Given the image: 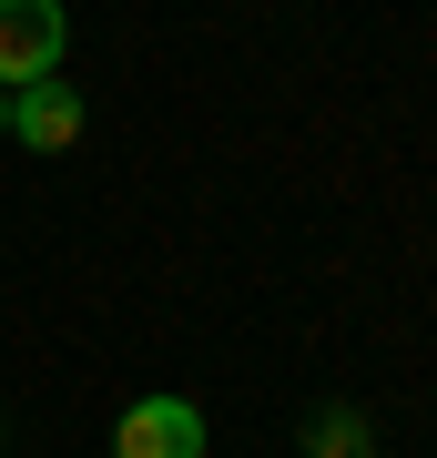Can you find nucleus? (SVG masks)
<instances>
[{"label":"nucleus","instance_id":"f03ea898","mask_svg":"<svg viewBox=\"0 0 437 458\" xmlns=\"http://www.w3.org/2000/svg\"><path fill=\"white\" fill-rule=\"evenodd\" d=\"M204 408L194 397H132L113 418V458H204Z\"/></svg>","mask_w":437,"mask_h":458},{"label":"nucleus","instance_id":"20e7f679","mask_svg":"<svg viewBox=\"0 0 437 458\" xmlns=\"http://www.w3.org/2000/svg\"><path fill=\"white\" fill-rule=\"evenodd\" d=\"M306 458H376V438H366L357 408H315L306 418Z\"/></svg>","mask_w":437,"mask_h":458},{"label":"nucleus","instance_id":"f257e3e1","mask_svg":"<svg viewBox=\"0 0 437 458\" xmlns=\"http://www.w3.org/2000/svg\"><path fill=\"white\" fill-rule=\"evenodd\" d=\"M62 51H71L62 0H0V92L51 82V72H62Z\"/></svg>","mask_w":437,"mask_h":458},{"label":"nucleus","instance_id":"39448f33","mask_svg":"<svg viewBox=\"0 0 437 458\" xmlns=\"http://www.w3.org/2000/svg\"><path fill=\"white\" fill-rule=\"evenodd\" d=\"M0 132H11V92H0Z\"/></svg>","mask_w":437,"mask_h":458},{"label":"nucleus","instance_id":"7ed1b4c3","mask_svg":"<svg viewBox=\"0 0 437 458\" xmlns=\"http://www.w3.org/2000/svg\"><path fill=\"white\" fill-rule=\"evenodd\" d=\"M11 143H31V153H71L81 143V92L51 72V82L31 92H11Z\"/></svg>","mask_w":437,"mask_h":458}]
</instances>
